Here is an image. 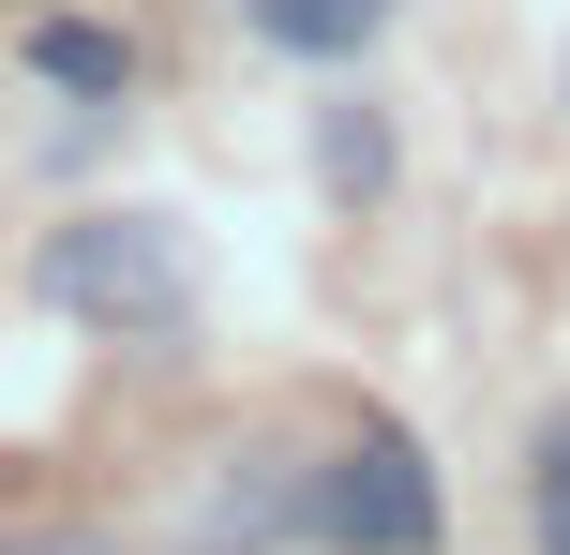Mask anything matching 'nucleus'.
Returning <instances> with one entry per match:
<instances>
[{"mask_svg": "<svg viewBox=\"0 0 570 555\" xmlns=\"http://www.w3.org/2000/svg\"><path fill=\"white\" fill-rule=\"evenodd\" d=\"M46 300L90 330H196V240L180 210H90L46 240Z\"/></svg>", "mask_w": 570, "mask_h": 555, "instance_id": "obj_1", "label": "nucleus"}, {"mask_svg": "<svg viewBox=\"0 0 570 555\" xmlns=\"http://www.w3.org/2000/svg\"><path fill=\"white\" fill-rule=\"evenodd\" d=\"M315 526L345 555H435V466L405 420H361V436L315 466Z\"/></svg>", "mask_w": 570, "mask_h": 555, "instance_id": "obj_2", "label": "nucleus"}, {"mask_svg": "<svg viewBox=\"0 0 570 555\" xmlns=\"http://www.w3.org/2000/svg\"><path fill=\"white\" fill-rule=\"evenodd\" d=\"M285 526H315V466H285V450H226L180 496V555H271Z\"/></svg>", "mask_w": 570, "mask_h": 555, "instance_id": "obj_3", "label": "nucleus"}, {"mask_svg": "<svg viewBox=\"0 0 570 555\" xmlns=\"http://www.w3.org/2000/svg\"><path fill=\"white\" fill-rule=\"evenodd\" d=\"M30 76L106 106V90H136V46H120V30H90V16H46V30H30Z\"/></svg>", "mask_w": 570, "mask_h": 555, "instance_id": "obj_4", "label": "nucleus"}, {"mask_svg": "<svg viewBox=\"0 0 570 555\" xmlns=\"http://www.w3.org/2000/svg\"><path fill=\"white\" fill-rule=\"evenodd\" d=\"M256 30L285 60H361L375 30H391V0H256Z\"/></svg>", "mask_w": 570, "mask_h": 555, "instance_id": "obj_5", "label": "nucleus"}, {"mask_svg": "<svg viewBox=\"0 0 570 555\" xmlns=\"http://www.w3.org/2000/svg\"><path fill=\"white\" fill-rule=\"evenodd\" d=\"M315 180H331V196H391V120L331 106V120H315Z\"/></svg>", "mask_w": 570, "mask_h": 555, "instance_id": "obj_6", "label": "nucleus"}, {"mask_svg": "<svg viewBox=\"0 0 570 555\" xmlns=\"http://www.w3.org/2000/svg\"><path fill=\"white\" fill-rule=\"evenodd\" d=\"M541 555H570V420L541 436Z\"/></svg>", "mask_w": 570, "mask_h": 555, "instance_id": "obj_7", "label": "nucleus"}, {"mask_svg": "<svg viewBox=\"0 0 570 555\" xmlns=\"http://www.w3.org/2000/svg\"><path fill=\"white\" fill-rule=\"evenodd\" d=\"M16 555H106V541H76V526H60V541H16Z\"/></svg>", "mask_w": 570, "mask_h": 555, "instance_id": "obj_8", "label": "nucleus"}, {"mask_svg": "<svg viewBox=\"0 0 570 555\" xmlns=\"http://www.w3.org/2000/svg\"><path fill=\"white\" fill-rule=\"evenodd\" d=\"M556 76H570V60H556Z\"/></svg>", "mask_w": 570, "mask_h": 555, "instance_id": "obj_9", "label": "nucleus"}]
</instances>
